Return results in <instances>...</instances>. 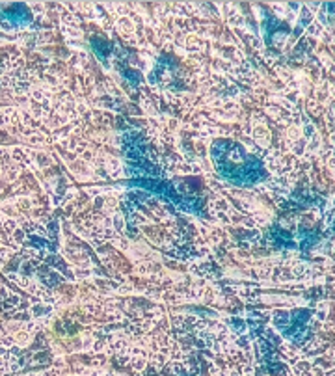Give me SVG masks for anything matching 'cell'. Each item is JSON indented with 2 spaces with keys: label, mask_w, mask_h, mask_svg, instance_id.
<instances>
[{
  "label": "cell",
  "mask_w": 335,
  "mask_h": 376,
  "mask_svg": "<svg viewBox=\"0 0 335 376\" xmlns=\"http://www.w3.org/2000/svg\"><path fill=\"white\" fill-rule=\"evenodd\" d=\"M218 176L231 185L252 186L267 179L263 162L233 140H217L211 150Z\"/></svg>",
  "instance_id": "6da1fadb"
}]
</instances>
